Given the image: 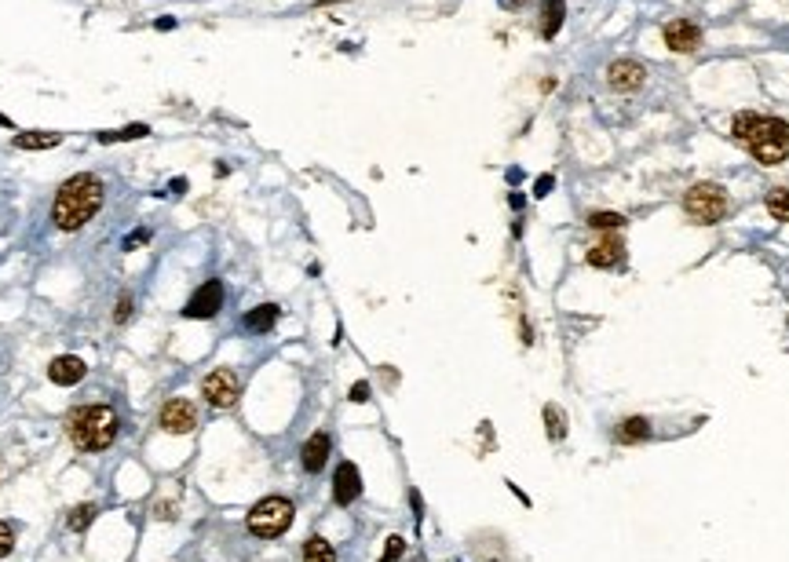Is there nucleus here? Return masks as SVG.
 <instances>
[{
	"label": "nucleus",
	"instance_id": "12",
	"mask_svg": "<svg viewBox=\"0 0 789 562\" xmlns=\"http://www.w3.org/2000/svg\"><path fill=\"white\" fill-rule=\"evenodd\" d=\"M85 373H88V366H85L81 358H73V354H62V358H55L52 366H48V376H52V384H59V387L81 384Z\"/></svg>",
	"mask_w": 789,
	"mask_h": 562
},
{
	"label": "nucleus",
	"instance_id": "11",
	"mask_svg": "<svg viewBox=\"0 0 789 562\" xmlns=\"http://www.w3.org/2000/svg\"><path fill=\"white\" fill-rule=\"evenodd\" d=\"M665 45L673 52H694L702 45V29L694 22H687V19H677V22L665 26Z\"/></svg>",
	"mask_w": 789,
	"mask_h": 562
},
{
	"label": "nucleus",
	"instance_id": "3",
	"mask_svg": "<svg viewBox=\"0 0 789 562\" xmlns=\"http://www.w3.org/2000/svg\"><path fill=\"white\" fill-rule=\"evenodd\" d=\"M66 434L77 450L99 453L117 438V413L110 406H85L66 417Z\"/></svg>",
	"mask_w": 789,
	"mask_h": 562
},
{
	"label": "nucleus",
	"instance_id": "28",
	"mask_svg": "<svg viewBox=\"0 0 789 562\" xmlns=\"http://www.w3.org/2000/svg\"><path fill=\"white\" fill-rule=\"evenodd\" d=\"M548 190H552V176H541V179H537V197H544Z\"/></svg>",
	"mask_w": 789,
	"mask_h": 562
},
{
	"label": "nucleus",
	"instance_id": "13",
	"mask_svg": "<svg viewBox=\"0 0 789 562\" xmlns=\"http://www.w3.org/2000/svg\"><path fill=\"white\" fill-rule=\"evenodd\" d=\"M300 460H303V471H322L326 467V460H329V434L326 431H319V434H311L307 442H303V450H300Z\"/></svg>",
	"mask_w": 789,
	"mask_h": 562
},
{
	"label": "nucleus",
	"instance_id": "17",
	"mask_svg": "<svg viewBox=\"0 0 789 562\" xmlns=\"http://www.w3.org/2000/svg\"><path fill=\"white\" fill-rule=\"evenodd\" d=\"M59 139L62 136H55V132H22V136H15V146L19 150H48V146H59Z\"/></svg>",
	"mask_w": 789,
	"mask_h": 562
},
{
	"label": "nucleus",
	"instance_id": "8",
	"mask_svg": "<svg viewBox=\"0 0 789 562\" xmlns=\"http://www.w3.org/2000/svg\"><path fill=\"white\" fill-rule=\"evenodd\" d=\"M220 307H223V281L212 277V281H205V285L190 296V303L183 307V314H187V318H212Z\"/></svg>",
	"mask_w": 789,
	"mask_h": 562
},
{
	"label": "nucleus",
	"instance_id": "15",
	"mask_svg": "<svg viewBox=\"0 0 789 562\" xmlns=\"http://www.w3.org/2000/svg\"><path fill=\"white\" fill-rule=\"evenodd\" d=\"M274 321H278V307L263 303V307H256V310L245 314V329H249V333H270Z\"/></svg>",
	"mask_w": 789,
	"mask_h": 562
},
{
	"label": "nucleus",
	"instance_id": "19",
	"mask_svg": "<svg viewBox=\"0 0 789 562\" xmlns=\"http://www.w3.org/2000/svg\"><path fill=\"white\" fill-rule=\"evenodd\" d=\"M303 562H336V551L322 541V537H311L303 544Z\"/></svg>",
	"mask_w": 789,
	"mask_h": 562
},
{
	"label": "nucleus",
	"instance_id": "16",
	"mask_svg": "<svg viewBox=\"0 0 789 562\" xmlns=\"http://www.w3.org/2000/svg\"><path fill=\"white\" fill-rule=\"evenodd\" d=\"M647 438H651V424L644 417H628L618 427V442H628V446H633V442H647Z\"/></svg>",
	"mask_w": 789,
	"mask_h": 562
},
{
	"label": "nucleus",
	"instance_id": "26",
	"mask_svg": "<svg viewBox=\"0 0 789 562\" xmlns=\"http://www.w3.org/2000/svg\"><path fill=\"white\" fill-rule=\"evenodd\" d=\"M370 398V384H354L351 387V401H366Z\"/></svg>",
	"mask_w": 789,
	"mask_h": 562
},
{
	"label": "nucleus",
	"instance_id": "27",
	"mask_svg": "<svg viewBox=\"0 0 789 562\" xmlns=\"http://www.w3.org/2000/svg\"><path fill=\"white\" fill-rule=\"evenodd\" d=\"M129 314H132V300L125 296L121 303H117V321H129Z\"/></svg>",
	"mask_w": 789,
	"mask_h": 562
},
{
	"label": "nucleus",
	"instance_id": "23",
	"mask_svg": "<svg viewBox=\"0 0 789 562\" xmlns=\"http://www.w3.org/2000/svg\"><path fill=\"white\" fill-rule=\"evenodd\" d=\"M92 518H96V504H81V508H73V511H70V530H73V533L88 530V526H92Z\"/></svg>",
	"mask_w": 789,
	"mask_h": 562
},
{
	"label": "nucleus",
	"instance_id": "4",
	"mask_svg": "<svg viewBox=\"0 0 789 562\" xmlns=\"http://www.w3.org/2000/svg\"><path fill=\"white\" fill-rule=\"evenodd\" d=\"M293 522V500L286 497H263L249 511V533L256 537H282Z\"/></svg>",
	"mask_w": 789,
	"mask_h": 562
},
{
	"label": "nucleus",
	"instance_id": "5",
	"mask_svg": "<svg viewBox=\"0 0 789 562\" xmlns=\"http://www.w3.org/2000/svg\"><path fill=\"white\" fill-rule=\"evenodd\" d=\"M684 209H687V216L698 219V223H720L724 212H727V194H724V186H717V183H698V186L687 190Z\"/></svg>",
	"mask_w": 789,
	"mask_h": 562
},
{
	"label": "nucleus",
	"instance_id": "14",
	"mask_svg": "<svg viewBox=\"0 0 789 562\" xmlns=\"http://www.w3.org/2000/svg\"><path fill=\"white\" fill-rule=\"evenodd\" d=\"M588 263L592 267H621L625 263V245L618 237H607L596 249H588Z\"/></svg>",
	"mask_w": 789,
	"mask_h": 562
},
{
	"label": "nucleus",
	"instance_id": "10",
	"mask_svg": "<svg viewBox=\"0 0 789 562\" xmlns=\"http://www.w3.org/2000/svg\"><path fill=\"white\" fill-rule=\"evenodd\" d=\"M362 493V475H359V467L354 464H340L336 467V475H333V500L340 504V508H347V504H354V497Z\"/></svg>",
	"mask_w": 789,
	"mask_h": 562
},
{
	"label": "nucleus",
	"instance_id": "29",
	"mask_svg": "<svg viewBox=\"0 0 789 562\" xmlns=\"http://www.w3.org/2000/svg\"><path fill=\"white\" fill-rule=\"evenodd\" d=\"M508 4H511V8H519V4H527V0H508Z\"/></svg>",
	"mask_w": 789,
	"mask_h": 562
},
{
	"label": "nucleus",
	"instance_id": "25",
	"mask_svg": "<svg viewBox=\"0 0 789 562\" xmlns=\"http://www.w3.org/2000/svg\"><path fill=\"white\" fill-rule=\"evenodd\" d=\"M403 548H406V541H403V537H391V541H387V548H384V555H380L377 562H399Z\"/></svg>",
	"mask_w": 789,
	"mask_h": 562
},
{
	"label": "nucleus",
	"instance_id": "6",
	"mask_svg": "<svg viewBox=\"0 0 789 562\" xmlns=\"http://www.w3.org/2000/svg\"><path fill=\"white\" fill-rule=\"evenodd\" d=\"M202 394L209 398V406L227 409V406H234V401H238L242 384H238V376H234L230 369H212V373L202 380Z\"/></svg>",
	"mask_w": 789,
	"mask_h": 562
},
{
	"label": "nucleus",
	"instance_id": "9",
	"mask_svg": "<svg viewBox=\"0 0 789 562\" xmlns=\"http://www.w3.org/2000/svg\"><path fill=\"white\" fill-rule=\"evenodd\" d=\"M644 77H647V70H644L640 62L618 59V62H610V70H607V85H610L614 92H636V88L644 85Z\"/></svg>",
	"mask_w": 789,
	"mask_h": 562
},
{
	"label": "nucleus",
	"instance_id": "1",
	"mask_svg": "<svg viewBox=\"0 0 789 562\" xmlns=\"http://www.w3.org/2000/svg\"><path fill=\"white\" fill-rule=\"evenodd\" d=\"M731 136L753 153L760 165H778L789 157V125L778 117H760V113H738Z\"/></svg>",
	"mask_w": 789,
	"mask_h": 562
},
{
	"label": "nucleus",
	"instance_id": "18",
	"mask_svg": "<svg viewBox=\"0 0 789 562\" xmlns=\"http://www.w3.org/2000/svg\"><path fill=\"white\" fill-rule=\"evenodd\" d=\"M541 33L544 37H556L560 26H563V0H544V15H541Z\"/></svg>",
	"mask_w": 789,
	"mask_h": 562
},
{
	"label": "nucleus",
	"instance_id": "2",
	"mask_svg": "<svg viewBox=\"0 0 789 562\" xmlns=\"http://www.w3.org/2000/svg\"><path fill=\"white\" fill-rule=\"evenodd\" d=\"M103 179L99 176H73L59 186L55 205H52V219L59 230H81L103 205Z\"/></svg>",
	"mask_w": 789,
	"mask_h": 562
},
{
	"label": "nucleus",
	"instance_id": "24",
	"mask_svg": "<svg viewBox=\"0 0 789 562\" xmlns=\"http://www.w3.org/2000/svg\"><path fill=\"white\" fill-rule=\"evenodd\" d=\"M12 548H15V526L12 522H0V558L12 555Z\"/></svg>",
	"mask_w": 789,
	"mask_h": 562
},
{
	"label": "nucleus",
	"instance_id": "22",
	"mask_svg": "<svg viewBox=\"0 0 789 562\" xmlns=\"http://www.w3.org/2000/svg\"><path fill=\"white\" fill-rule=\"evenodd\" d=\"M544 424H548V438L552 442H560L567 434V420H563V413L556 406H544Z\"/></svg>",
	"mask_w": 789,
	"mask_h": 562
},
{
	"label": "nucleus",
	"instance_id": "20",
	"mask_svg": "<svg viewBox=\"0 0 789 562\" xmlns=\"http://www.w3.org/2000/svg\"><path fill=\"white\" fill-rule=\"evenodd\" d=\"M768 212H771L775 219H789V190H785V186H775V190L768 194Z\"/></svg>",
	"mask_w": 789,
	"mask_h": 562
},
{
	"label": "nucleus",
	"instance_id": "7",
	"mask_svg": "<svg viewBox=\"0 0 789 562\" xmlns=\"http://www.w3.org/2000/svg\"><path fill=\"white\" fill-rule=\"evenodd\" d=\"M197 427V409L190 398H169L165 409H162V431L169 434H187Z\"/></svg>",
	"mask_w": 789,
	"mask_h": 562
},
{
	"label": "nucleus",
	"instance_id": "21",
	"mask_svg": "<svg viewBox=\"0 0 789 562\" xmlns=\"http://www.w3.org/2000/svg\"><path fill=\"white\" fill-rule=\"evenodd\" d=\"M585 223L596 227V230H621V227H625V216H621V212H592Z\"/></svg>",
	"mask_w": 789,
	"mask_h": 562
}]
</instances>
